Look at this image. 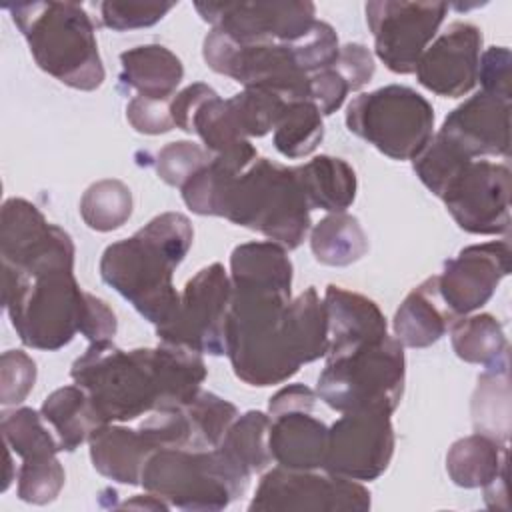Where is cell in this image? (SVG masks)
Wrapping results in <instances>:
<instances>
[{
  "label": "cell",
  "mask_w": 512,
  "mask_h": 512,
  "mask_svg": "<svg viewBox=\"0 0 512 512\" xmlns=\"http://www.w3.org/2000/svg\"><path fill=\"white\" fill-rule=\"evenodd\" d=\"M322 302L328 322L326 356H336L366 342L388 336L386 318L378 304L368 296L336 284H328Z\"/></svg>",
  "instance_id": "20"
},
{
  "label": "cell",
  "mask_w": 512,
  "mask_h": 512,
  "mask_svg": "<svg viewBox=\"0 0 512 512\" xmlns=\"http://www.w3.org/2000/svg\"><path fill=\"white\" fill-rule=\"evenodd\" d=\"M448 330L456 356L468 364L488 366L502 354L510 352L504 328L492 314L482 312L458 316Z\"/></svg>",
  "instance_id": "33"
},
{
  "label": "cell",
  "mask_w": 512,
  "mask_h": 512,
  "mask_svg": "<svg viewBox=\"0 0 512 512\" xmlns=\"http://www.w3.org/2000/svg\"><path fill=\"white\" fill-rule=\"evenodd\" d=\"M18 498L28 504H48L64 488V468L56 456L24 460L16 474Z\"/></svg>",
  "instance_id": "39"
},
{
  "label": "cell",
  "mask_w": 512,
  "mask_h": 512,
  "mask_svg": "<svg viewBox=\"0 0 512 512\" xmlns=\"http://www.w3.org/2000/svg\"><path fill=\"white\" fill-rule=\"evenodd\" d=\"M184 410L192 430V450L216 448L238 416L232 402L202 390L184 404Z\"/></svg>",
  "instance_id": "37"
},
{
  "label": "cell",
  "mask_w": 512,
  "mask_h": 512,
  "mask_svg": "<svg viewBox=\"0 0 512 512\" xmlns=\"http://www.w3.org/2000/svg\"><path fill=\"white\" fill-rule=\"evenodd\" d=\"M42 418L52 426L60 450L72 452L82 442H88L92 432L106 424L96 412L90 396L78 386H62L46 396L42 408Z\"/></svg>",
  "instance_id": "29"
},
{
  "label": "cell",
  "mask_w": 512,
  "mask_h": 512,
  "mask_svg": "<svg viewBox=\"0 0 512 512\" xmlns=\"http://www.w3.org/2000/svg\"><path fill=\"white\" fill-rule=\"evenodd\" d=\"M322 118L314 102L288 100L274 124V148L290 160L312 154L324 138Z\"/></svg>",
  "instance_id": "34"
},
{
  "label": "cell",
  "mask_w": 512,
  "mask_h": 512,
  "mask_svg": "<svg viewBox=\"0 0 512 512\" xmlns=\"http://www.w3.org/2000/svg\"><path fill=\"white\" fill-rule=\"evenodd\" d=\"M478 82L482 92L510 100V50L506 46H490L480 54Z\"/></svg>",
  "instance_id": "44"
},
{
  "label": "cell",
  "mask_w": 512,
  "mask_h": 512,
  "mask_svg": "<svg viewBox=\"0 0 512 512\" xmlns=\"http://www.w3.org/2000/svg\"><path fill=\"white\" fill-rule=\"evenodd\" d=\"M120 84L146 98H172L182 82L180 58L162 44H142L120 54Z\"/></svg>",
  "instance_id": "26"
},
{
  "label": "cell",
  "mask_w": 512,
  "mask_h": 512,
  "mask_svg": "<svg viewBox=\"0 0 512 512\" xmlns=\"http://www.w3.org/2000/svg\"><path fill=\"white\" fill-rule=\"evenodd\" d=\"M310 412L288 410L270 416L268 448L278 466L290 470H316L324 466L328 426Z\"/></svg>",
  "instance_id": "21"
},
{
  "label": "cell",
  "mask_w": 512,
  "mask_h": 512,
  "mask_svg": "<svg viewBox=\"0 0 512 512\" xmlns=\"http://www.w3.org/2000/svg\"><path fill=\"white\" fill-rule=\"evenodd\" d=\"M288 100L260 88H244L228 98L232 116L246 138L264 136L274 130V124Z\"/></svg>",
  "instance_id": "38"
},
{
  "label": "cell",
  "mask_w": 512,
  "mask_h": 512,
  "mask_svg": "<svg viewBox=\"0 0 512 512\" xmlns=\"http://www.w3.org/2000/svg\"><path fill=\"white\" fill-rule=\"evenodd\" d=\"M348 92H350L348 82L334 66L310 76L308 100L318 106L322 116L334 114L344 104Z\"/></svg>",
  "instance_id": "45"
},
{
  "label": "cell",
  "mask_w": 512,
  "mask_h": 512,
  "mask_svg": "<svg viewBox=\"0 0 512 512\" xmlns=\"http://www.w3.org/2000/svg\"><path fill=\"white\" fill-rule=\"evenodd\" d=\"M456 316L444 306L436 276L412 288L394 314V338L408 348H426L438 342Z\"/></svg>",
  "instance_id": "24"
},
{
  "label": "cell",
  "mask_w": 512,
  "mask_h": 512,
  "mask_svg": "<svg viewBox=\"0 0 512 512\" xmlns=\"http://www.w3.org/2000/svg\"><path fill=\"white\" fill-rule=\"evenodd\" d=\"M212 92H216L214 88H210L208 84H202V82H196V84H190L186 86L184 90H180L178 94L172 96L170 100V114H172V120H174V126L188 132L190 130V120H192V114L194 110L198 108V104L202 100H206Z\"/></svg>",
  "instance_id": "48"
},
{
  "label": "cell",
  "mask_w": 512,
  "mask_h": 512,
  "mask_svg": "<svg viewBox=\"0 0 512 512\" xmlns=\"http://www.w3.org/2000/svg\"><path fill=\"white\" fill-rule=\"evenodd\" d=\"M394 454V428L382 410L342 412L328 428L324 472L350 480H376Z\"/></svg>",
  "instance_id": "15"
},
{
  "label": "cell",
  "mask_w": 512,
  "mask_h": 512,
  "mask_svg": "<svg viewBox=\"0 0 512 512\" xmlns=\"http://www.w3.org/2000/svg\"><path fill=\"white\" fill-rule=\"evenodd\" d=\"M196 12L214 30L236 42H292L316 22V6L298 0L256 2H196Z\"/></svg>",
  "instance_id": "16"
},
{
  "label": "cell",
  "mask_w": 512,
  "mask_h": 512,
  "mask_svg": "<svg viewBox=\"0 0 512 512\" xmlns=\"http://www.w3.org/2000/svg\"><path fill=\"white\" fill-rule=\"evenodd\" d=\"M188 134H198L214 158L240 172L258 158L256 148L238 128L228 100H222L218 92H212L198 104L192 114Z\"/></svg>",
  "instance_id": "23"
},
{
  "label": "cell",
  "mask_w": 512,
  "mask_h": 512,
  "mask_svg": "<svg viewBox=\"0 0 512 512\" xmlns=\"http://www.w3.org/2000/svg\"><path fill=\"white\" fill-rule=\"evenodd\" d=\"M132 214V192L116 178L90 184L80 198V216L96 232L120 228Z\"/></svg>",
  "instance_id": "35"
},
{
  "label": "cell",
  "mask_w": 512,
  "mask_h": 512,
  "mask_svg": "<svg viewBox=\"0 0 512 512\" xmlns=\"http://www.w3.org/2000/svg\"><path fill=\"white\" fill-rule=\"evenodd\" d=\"M440 198L464 232L482 236L510 232V168L502 162H466Z\"/></svg>",
  "instance_id": "14"
},
{
  "label": "cell",
  "mask_w": 512,
  "mask_h": 512,
  "mask_svg": "<svg viewBox=\"0 0 512 512\" xmlns=\"http://www.w3.org/2000/svg\"><path fill=\"white\" fill-rule=\"evenodd\" d=\"M470 416L476 434L488 436L504 446L508 444L512 422L510 352L484 366L472 394Z\"/></svg>",
  "instance_id": "25"
},
{
  "label": "cell",
  "mask_w": 512,
  "mask_h": 512,
  "mask_svg": "<svg viewBox=\"0 0 512 512\" xmlns=\"http://www.w3.org/2000/svg\"><path fill=\"white\" fill-rule=\"evenodd\" d=\"M346 126L384 156L414 160L434 136V108L416 90L390 84L352 98Z\"/></svg>",
  "instance_id": "10"
},
{
  "label": "cell",
  "mask_w": 512,
  "mask_h": 512,
  "mask_svg": "<svg viewBox=\"0 0 512 512\" xmlns=\"http://www.w3.org/2000/svg\"><path fill=\"white\" fill-rule=\"evenodd\" d=\"M44 422L46 420L42 414L32 408H16L12 412H4L0 422L4 444L16 452L22 462L58 454V438L50 434Z\"/></svg>",
  "instance_id": "36"
},
{
  "label": "cell",
  "mask_w": 512,
  "mask_h": 512,
  "mask_svg": "<svg viewBox=\"0 0 512 512\" xmlns=\"http://www.w3.org/2000/svg\"><path fill=\"white\" fill-rule=\"evenodd\" d=\"M404 346L394 336L326 356L316 394L338 412L382 410L392 414L404 392Z\"/></svg>",
  "instance_id": "8"
},
{
  "label": "cell",
  "mask_w": 512,
  "mask_h": 512,
  "mask_svg": "<svg viewBox=\"0 0 512 512\" xmlns=\"http://www.w3.org/2000/svg\"><path fill=\"white\" fill-rule=\"evenodd\" d=\"M504 470L506 446L476 432L456 440L446 454V472L462 488H484Z\"/></svg>",
  "instance_id": "31"
},
{
  "label": "cell",
  "mask_w": 512,
  "mask_h": 512,
  "mask_svg": "<svg viewBox=\"0 0 512 512\" xmlns=\"http://www.w3.org/2000/svg\"><path fill=\"white\" fill-rule=\"evenodd\" d=\"M194 240L188 216L164 212L130 238L110 244L100 258V276L140 316L154 326L166 324L180 302L172 274Z\"/></svg>",
  "instance_id": "4"
},
{
  "label": "cell",
  "mask_w": 512,
  "mask_h": 512,
  "mask_svg": "<svg viewBox=\"0 0 512 512\" xmlns=\"http://www.w3.org/2000/svg\"><path fill=\"white\" fill-rule=\"evenodd\" d=\"M370 504V492L358 480L278 466L260 478L248 510L366 512Z\"/></svg>",
  "instance_id": "12"
},
{
  "label": "cell",
  "mask_w": 512,
  "mask_h": 512,
  "mask_svg": "<svg viewBox=\"0 0 512 512\" xmlns=\"http://www.w3.org/2000/svg\"><path fill=\"white\" fill-rule=\"evenodd\" d=\"M36 382V364L22 350H6L0 358V402L20 404Z\"/></svg>",
  "instance_id": "42"
},
{
  "label": "cell",
  "mask_w": 512,
  "mask_h": 512,
  "mask_svg": "<svg viewBox=\"0 0 512 512\" xmlns=\"http://www.w3.org/2000/svg\"><path fill=\"white\" fill-rule=\"evenodd\" d=\"M466 158H508L510 150V100L476 92L454 108L438 130Z\"/></svg>",
  "instance_id": "19"
},
{
  "label": "cell",
  "mask_w": 512,
  "mask_h": 512,
  "mask_svg": "<svg viewBox=\"0 0 512 512\" xmlns=\"http://www.w3.org/2000/svg\"><path fill=\"white\" fill-rule=\"evenodd\" d=\"M366 22L376 56L394 74H412L448 12L446 2L374 0L366 4Z\"/></svg>",
  "instance_id": "13"
},
{
  "label": "cell",
  "mask_w": 512,
  "mask_h": 512,
  "mask_svg": "<svg viewBox=\"0 0 512 512\" xmlns=\"http://www.w3.org/2000/svg\"><path fill=\"white\" fill-rule=\"evenodd\" d=\"M482 32L470 22H452L420 56L418 82L444 98H460L478 82Z\"/></svg>",
  "instance_id": "18"
},
{
  "label": "cell",
  "mask_w": 512,
  "mask_h": 512,
  "mask_svg": "<svg viewBox=\"0 0 512 512\" xmlns=\"http://www.w3.org/2000/svg\"><path fill=\"white\" fill-rule=\"evenodd\" d=\"M116 314L114 310L98 296L86 294V306L80 322V334L86 336L90 342L110 340L116 334Z\"/></svg>",
  "instance_id": "47"
},
{
  "label": "cell",
  "mask_w": 512,
  "mask_h": 512,
  "mask_svg": "<svg viewBox=\"0 0 512 512\" xmlns=\"http://www.w3.org/2000/svg\"><path fill=\"white\" fill-rule=\"evenodd\" d=\"M232 302V280L220 262L200 268L184 286L176 312L156 326L162 344L198 354H226V320Z\"/></svg>",
  "instance_id": "11"
},
{
  "label": "cell",
  "mask_w": 512,
  "mask_h": 512,
  "mask_svg": "<svg viewBox=\"0 0 512 512\" xmlns=\"http://www.w3.org/2000/svg\"><path fill=\"white\" fill-rule=\"evenodd\" d=\"M292 262L278 242H246L232 250L230 280L236 286H266L292 292Z\"/></svg>",
  "instance_id": "30"
},
{
  "label": "cell",
  "mask_w": 512,
  "mask_h": 512,
  "mask_svg": "<svg viewBox=\"0 0 512 512\" xmlns=\"http://www.w3.org/2000/svg\"><path fill=\"white\" fill-rule=\"evenodd\" d=\"M74 254L72 236L36 206L2 218V302L22 344L52 352L80 332L88 292L74 278Z\"/></svg>",
  "instance_id": "1"
},
{
  "label": "cell",
  "mask_w": 512,
  "mask_h": 512,
  "mask_svg": "<svg viewBox=\"0 0 512 512\" xmlns=\"http://www.w3.org/2000/svg\"><path fill=\"white\" fill-rule=\"evenodd\" d=\"M206 374L198 352L162 342L156 348L122 350L110 340L90 342L70 370L106 424L186 404L200 392Z\"/></svg>",
  "instance_id": "3"
},
{
  "label": "cell",
  "mask_w": 512,
  "mask_h": 512,
  "mask_svg": "<svg viewBox=\"0 0 512 512\" xmlns=\"http://www.w3.org/2000/svg\"><path fill=\"white\" fill-rule=\"evenodd\" d=\"M90 460L96 472L128 486H138L148 456L156 450L140 430L122 422L102 424L88 438Z\"/></svg>",
  "instance_id": "22"
},
{
  "label": "cell",
  "mask_w": 512,
  "mask_h": 512,
  "mask_svg": "<svg viewBox=\"0 0 512 512\" xmlns=\"http://www.w3.org/2000/svg\"><path fill=\"white\" fill-rule=\"evenodd\" d=\"M294 168L310 210L344 212L354 202L358 182L354 168L346 160L320 154Z\"/></svg>",
  "instance_id": "27"
},
{
  "label": "cell",
  "mask_w": 512,
  "mask_h": 512,
  "mask_svg": "<svg viewBox=\"0 0 512 512\" xmlns=\"http://www.w3.org/2000/svg\"><path fill=\"white\" fill-rule=\"evenodd\" d=\"M210 160L212 154L196 142H170L156 154V174L168 186L182 188L184 182L192 178Z\"/></svg>",
  "instance_id": "40"
},
{
  "label": "cell",
  "mask_w": 512,
  "mask_h": 512,
  "mask_svg": "<svg viewBox=\"0 0 512 512\" xmlns=\"http://www.w3.org/2000/svg\"><path fill=\"white\" fill-rule=\"evenodd\" d=\"M326 352V310L314 286L292 300L286 290L232 284L226 356L238 380L260 388L282 384Z\"/></svg>",
  "instance_id": "2"
},
{
  "label": "cell",
  "mask_w": 512,
  "mask_h": 512,
  "mask_svg": "<svg viewBox=\"0 0 512 512\" xmlns=\"http://www.w3.org/2000/svg\"><path fill=\"white\" fill-rule=\"evenodd\" d=\"M338 54V36L324 20H316L302 38L292 42L242 44L212 28L202 44L208 68L244 88L268 90L284 100H308L310 76L332 68Z\"/></svg>",
  "instance_id": "5"
},
{
  "label": "cell",
  "mask_w": 512,
  "mask_h": 512,
  "mask_svg": "<svg viewBox=\"0 0 512 512\" xmlns=\"http://www.w3.org/2000/svg\"><path fill=\"white\" fill-rule=\"evenodd\" d=\"M140 484L182 510H222L248 488L216 448H158L148 456Z\"/></svg>",
  "instance_id": "9"
},
{
  "label": "cell",
  "mask_w": 512,
  "mask_h": 512,
  "mask_svg": "<svg viewBox=\"0 0 512 512\" xmlns=\"http://www.w3.org/2000/svg\"><path fill=\"white\" fill-rule=\"evenodd\" d=\"M318 394L304 384H290L280 388L268 402V414L276 416L288 410H312Z\"/></svg>",
  "instance_id": "49"
},
{
  "label": "cell",
  "mask_w": 512,
  "mask_h": 512,
  "mask_svg": "<svg viewBox=\"0 0 512 512\" xmlns=\"http://www.w3.org/2000/svg\"><path fill=\"white\" fill-rule=\"evenodd\" d=\"M174 6V2H102L100 20L116 32L146 28L160 22Z\"/></svg>",
  "instance_id": "41"
},
{
  "label": "cell",
  "mask_w": 512,
  "mask_h": 512,
  "mask_svg": "<svg viewBox=\"0 0 512 512\" xmlns=\"http://www.w3.org/2000/svg\"><path fill=\"white\" fill-rule=\"evenodd\" d=\"M334 68L344 76L352 92L366 86L376 70L370 50L358 42H348L340 46V54Z\"/></svg>",
  "instance_id": "46"
},
{
  "label": "cell",
  "mask_w": 512,
  "mask_h": 512,
  "mask_svg": "<svg viewBox=\"0 0 512 512\" xmlns=\"http://www.w3.org/2000/svg\"><path fill=\"white\" fill-rule=\"evenodd\" d=\"M28 42L36 64L74 90H96L104 82L96 30L76 2H22L6 6Z\"/></svg>",
  "instance_id": "7"
},
{
  "label": "cell",
  "mask_w": 512,
  "mask_h": 512,
  "mask_svg": "<svg viewBox=\"0 0 512 512\" xmlns=\"http://www.w3.org/2000/svg\"><path fill=\"white\" fill-rule=\"evenodd\" d=\"M170 100L172 98H146L134 96L126 106V118L130 126L140 134H166L174 126L170 114Z\"/></svg>",
  "instance_id": "43"
},
{
  "label": "cell",
  "mask_w": 512,
  "mask_h": 512,
  "mask_svg": "<svg viewBox=\"0 0 512 512\" xmlns=\"http://www.w3.org/2000/svg\"><path fill=\"white\" fill-rule=\"evenodd\" d=\"M310 248L320 264L350 266L368 252V236L356 216L330 212L312 228Z\"/></svg>",
  "instance_id": "32"
},
{
  "label": "cell",
  "mask_w": 512,
  "mask_h": 512,
  "mask_svg": "<svg viewBox=\"0 0 512 512\" xmlns=\"http://www.w3.org/2000/svg\"><path fill=\"white\" fill-rule=\"evenodd\" d=\"M270 414L260 410H248L226 430L222 442L216 446L226 466L244 482H250L254 472L264 470L270 462L268 448Z\"/></svg>",
  "instance_id": "28"
},
{
  "label": "cell",
  "mask_w": 512,
  "mask_h": 512,
  "mask_svg": "<svg viewBox=\"0 0 512 512\" xmlns=\"http://www.w3.org/2000/svg\"><path fill=\"white\" fill-rule=\"evenodd\" d=\"M510 256V242L494 240L466 246L444 262L436 284L452 316L472 314L492 298L502 278L510 274Z\"/></svg>",
  "instance_id": "17"
},
{
  "label": "cell",
  "mask_w": 512,
  "mask_h": 512,
  "mask_svg": "<svg viewBox=\"0 0 512 512\" xmlns=\"http://www.w3.org/2000/svg\"><path fill=\"white\" fill-rule=\"evenodd\" d=\"M210 216L260 232L286 250L298 248L310 232V204L296 168L256 158L238 172L216 160Z\"/></svg>",
  "instance_id": "6"
}]
</instances>
